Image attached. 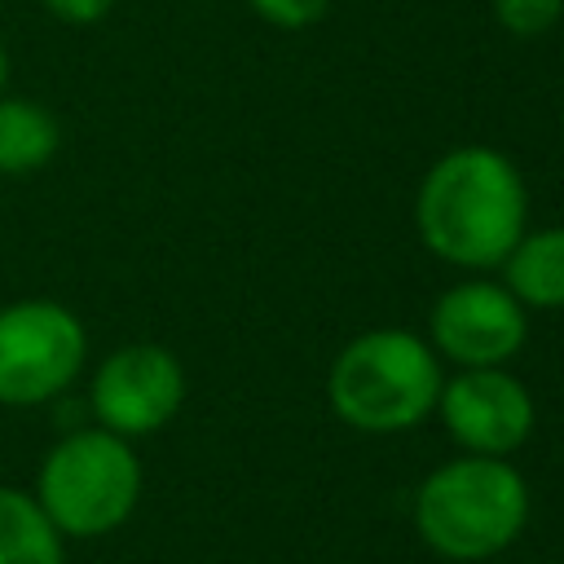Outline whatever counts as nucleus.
I'll list each match as a JSON object with an SVG mask.
<instances>
[{"label":"nucleus","mask_w":564,"mask_h":564,"mask_svg":"<svg viewBox=\"0 0 564 564\" xmlns=\"http://www.w3.org/2000/svg\"><path fill=\"white\" fill-rule=\"evenodd\" d=\"M529 194L520 167L489 145L441 154L414 198V225L427 251L458 269H494L520 242Z\"/></svg>","instance_id":"f257e3e1"},{"label":"nucleus","mask_w":564,"mask_h":564,"mask_svg":"<svg viewBox=\"0 0 564 564\" xmlns=\"http://www.w3.org/2000/svg\"><path fill=\"white\" fill-rule=\"evenodd\" d=\"M529 520L524 476L494 454H463L441 463L414 498L419 538L458 564L507 551Z\"/></svg>","instance_id":"f03ea898"},{"label":"nucleus","mask_w":564,"mask_h":564,"mask_svg":"<svg viewBox=\"0 0 564 564\" xmlns=\"http://www.w3.org/2000/svg\"><path fill=\"white\" fill-rule=\"evenodd\" d=\"M436 352L401 326L357 335L330 366L326 397L357 432H405L436 410L441 397Z\"/></svg>","instance_id":"7ed1b4c3"},{"label":"nucleus","mask_w":564,"mask_h":564,"mask_svg":"<svg viewBox=\"0 0 564 564\" xmlns=\"http://www.w3.org/2000/svg\"><path fill=\"white\" fill-rule=\"evenodd\" d=\"M141 463L119 432H75L40 467V511L66 533H106L128 520Z\"/></svg>","instance_id":"20e7f679"},{"label":"nucleus","mask_w":564,"mask_h":564,"mask_svg":"<svg viewBox=\"0 0 564 564\" xmlns=\"http://www.w3.org/2000/svg\"><path fill=\"white\" fill-rule=\"evenodd\" d=\"M84 366V326L48 300H26L0 313V401L35 405L62 392Z\"/></svg>","instance_id":"39448f33"},{"label":"nucleus","mask_w":564,"mask_h":564,"mask_svg":"<svg viewBox=\"0 0 564 564\" xmlns=\"http://www.w3.org/2000/svg\"><path fill=\"white\" fill-rule=\"evenodd\" d=\"M441 423L467 454H516L533 432L529 388L498 366H463L436 397Z\"/></svg>","instance_id":"423d86ee"},{"label":"nucleus","mask_w":564,"mask_h":564,"mask_svg":"<svg viewBox=\"0 0 564 564\" xmlns=\"http://www.w3.org/2000/svg\"><path fill=\"white\" fill-rule=\"evenodd\" d=\"M529 335V308L498 282H458L432 304V339L458 366H502Z\"/></svg>","instance_id":"0eeeda50"},{"label":"nucleus","mask_w":564,"mask_h":564,"mask_svg":"<svg viewBox=\"0 0 564 564\" xmlns=\"http://www.w3.org/2000/svg\"><path fill=\"white\" fill-rule=\"evenodd\" d=\"M181 397H185L181 361L159 344L119 348L115 357H106V366L93 379V410L119 436L163 427L181 410Z\"/></svg>","instance_id":"6e6552de"},{"label":"nucleus","mask_w":564,"mask_h":564,"mask_svg":"<svg viewBox=\"0 0 564 564\" xmlns=\"http://www.w3.org/2000/svg\"><path fill=\"white\" fill-rule=\"evenodd\" d=\"M507 291L524 308H564V229L520 234L502 260Z\"/></svg>","instance_id":"1a4fd4ad"},{"label":"nucleus","mask_w":564,"mask_h":564,"mask_svg":"<svg viewBox=\"0 0 564 564\" xmlns=\"http://www.w3.org/2000/svg\"><path fill=\"white\" fill-rule=\"evenodd\" d=\"M0 564H62L53 520L18 489H0Z\"/></svg>","instance_id":"9d476101"},{"label":"nucleus","mask_w":564,"mask_h":564,"mask_svg":"<svg viewBox=\"0 0 564 564\" xmlns=\"http://www.w3.org/2000/svg\"><path fill=\"white\" fill-rule=\"evenodd\" d=\"M57 150V123L35 101H0V172H31Z\"/></svg>","instance_id":"9b49d317"},{"label":"nucleus","mask_w":564,"mask_h":564,"mask_svg":"<svg viewBox=\"0 0 564 564\" xmlns=\"http://www.w3.org/2000/svg\"><path fill=\"white\" fill-rule=\"evenodd\" d=\"M564 0H494V18L511 35H542L560 22Z\"/></svg>","instance_id":"f8f14e48"},{"label":"nucleus","mask_w":564,"mask_h":564,"mask_svg":"<svg viewBox=\"0 0 564 564\" xmlns=\"http://www.w3.org/2000/svg\"><path fill=\"white\" fill-rule=\"evenodd\" d=\"M330 0H251V9L269 22V26H282V31H304L313 26L322 13H326Z\"/></svg>","instance_id":"ddd939ff"},{"label":"nucleus","mask_w":564,"mask_h":564,"mask_svg":"<svg viewBox=\"0 0 564 564\" xmlns=\"http://www.w3.org/2000/svg\"><path fill=\"white\" fill-rule=\"evenodd\" d=\"M44 4H48L57 18H66V22H79V26H84V22L106 18L115 0H44Z\"/></svg>","instance_id":"4468645a"},{"label":"nucleus","mask_w":564,"mask_h":564,"mask_svg":"<svg viewBox=\"0 0 564 564\" xmlns=\"http://www.w3.org/2000/svg\"><path fill=\"white\" fill-rule=\"evenodd\" d=\"M0 88H4V48H0Z\"/></svg>","instance_id":"2eb2a0df"}]
</instances>
